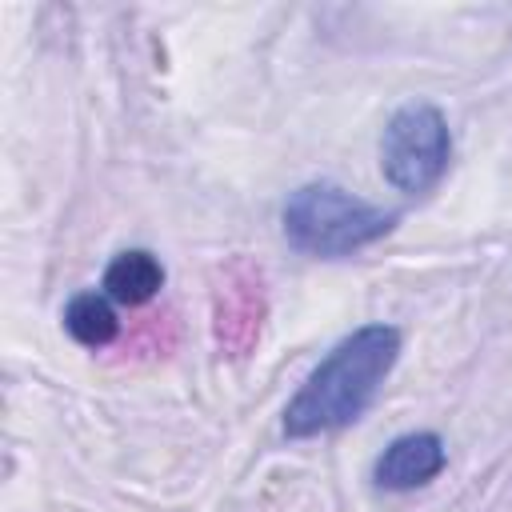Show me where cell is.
Listing matches in <instances>:
<instances>
[{"label": "cell", "mask_w": 512, "mask_h": 512, "mask_svg": "<svg viewBox=\"0 0 512 512\" xmlns=\"http://www.w3.org/2000/svg\"><path fill=\"white\" fill-rule=\"evenodd\" d=\"M64 328H68V336H72L76 344H84V348H104V344L116 340L120 320H116V308H112L108 296H100V292H80V296H72L68 308H64Z\"/></svg>", "instance_id": "6"}, {"label": "cell", "mask_w": 512, "mask_h": 512, "mask_svg": "<svg viewBox=\"0 0 512 512\" xmlns=\"http://www.w3.org/2000/svg\"><path fill=\"white\" fill-rule=\"evenodd\" d=\"M160 288H164V264L148 248H128L112 256V264L104 268V292L116 304H128V308L148 304Z\"/></svg>", "instance_id": "5"}, {"label": "cell", "mask_w": 512, "mask_h": 512, "mask_svg": "<svg viewBox=\"0 0 512 512\" xmlns=\"http://www.w3.org/2000/svg\"><path fill=\"white\" fill-rule=\"evenodd\" d=\"M396 356H400V328L392 324H364L352 336H344L288 400L284 436L308 440L360 420L364 408L376 400L380 384L388 380Z\"/></svg>", "instance_id": "1"}, {"label": "cell", "mask_w": 512, "mask_h": 512, "mask_svg": "<svg viewBox=\"0 0 512 512\" xmlns=\"http://www.w3.org/2000/svg\"><path fill=\"white\" fill-rule=\"evenodd\" d=\"M444 464H448V452L436 432H404L380 452L372 476L388 492H408V488L436 480L444 472Z\"/></svg>", "instance_id": "4"}, {"label": "cell", "mask_w": 512, "mask_h": 512, "mask_svg": "<svg viewBox=\"0 0 512 512\" xmlns=\"http://www.w3.org/2000/svg\"><path fill=\"white\" fill-rule=\"evenodd\" d=\"M452 160V132L436 104H404L380 136V168L396 192L420 196L440 184Z\"/></svg>", "instance_id": "3"}, {"label": "cell", "mask_w": 512, "mask_h": 512, "mask_svg": "<svg viewBox=\"0 0 512 512\" xmlns=\"http://www.w3.org/2000/svg\"><path fill=\"white\" fill-rule=\"evenodd\" d=\"M396 220L400 216L392 208L368 204L332 180L300 184L284 200V212H280L288 244L296 252L320 256V260H340V256H352V252L376 244L380 236H388L396 228Z\"/></svg>", "instance_id": "2"}]
</instances>
